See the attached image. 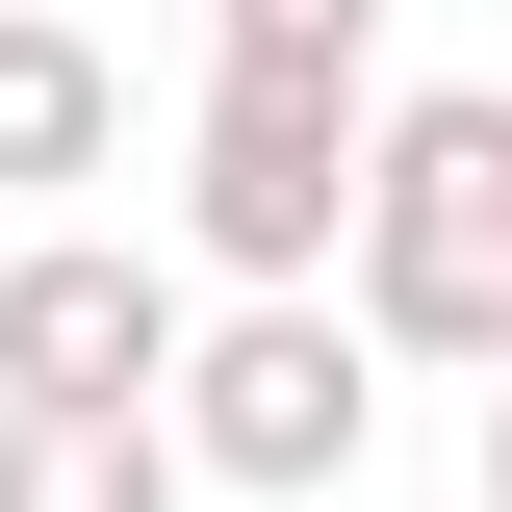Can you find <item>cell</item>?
Instances as JSON below:
<instances>
[{
	"mask_svg": "<svg viewBox=\"0 0 512 512\" xmlns=\"http://www.w3.org/2000/svg\"><path fill=\"white\" fill-rule=\"evenodd\" d=\"M359 333L512 384V77L384 103V154H359Z\"/></svg>",
	"mask_w": 512,
	"mask_h": 512,
	"instance_id": "1",
	"label": "cell"
},
{
	"mask_svg": "<svg viewBox=\"0 0 512 512\" xmlns=\"http://www.w3.org/2000/svg\"><path fill=\"white\" fill-rule=\"evenodd\" d=\"M359 154H384V52H205L180 231L231 256V282H333V256H359Z\"/></svg>",
	"mask_w": 512,
	"mask_h": 512,
	"instance_id": "2",
	"label": "cell"
},
{
	"mask_svg": "<svg viewBox=\"0 0 512 512\" xmlns=\"http://www.w3.org/2000/svg\"><path fill=\"white\" fill-rule=\"evenodd\" d=\"M359 436H384V333L333 308V282H231V308L180 333V461L205 487L308 512V487H359Z\"/></svg>",
	"mask_w": 512,
	"mask_h": 512,
	"instance_id": "3",
	"label": "cell"
},
{
	"mask_svg": "<svg viewBox=\"0 0 512 512\" xmlns=\"http://www.w3.org/2000/svg\"><path fill=\"white\" fill-rule=\"evenodd\" d=\"M180 256H128V231H26L0 256V410H180Z\"/></svg>",
	"mask_w": 512,
	"mask_h": 512,
	"instance_id": "4",
	"label": "cell"
},
{
	"mask_svg": "<svg viewBox=\"0 0 512 512\" xmlns=\"http://www.w3.org/2000/svg\"><path fill=\"white\" fill-rule=\"evenodd\" d=\"M77 180H128V52L0 0V205H77Z\"/></svg>",
	"mask_w": 512,
	"mask_h": 512,
	"instance_id": "5",
	"label": "cell"
},
{
	"mask_svg": "<svg viewBox=\"0 0 512 512\" xmlns=\"http://www.w3.org/2000/svg\"><path fill=\"white\" fill-rule=\"evenodd\" d=\"M180 410H0V512H180Z\"/></svg>",
	"mask_w": 512,
	"mask_h": 512,
	"instance_id": "6",
	"label": "cell"
},
{
	"mask_svg": "<svg viewBox=\"0 0 512 512\" xmlns=\"http://www.w3.org/2000/svg\"><path fill=\"white\" fill-rule=\"evenodd\" d=\"M205 52H384V0H205Z\"/></svg>",
	"mask_w": 512,
	"mask_h": 512,
	"instance_id": "7",
	"label": "cell"
},
{
	"mask_svg": "<svg viewBox=\"0 0 512 512\" xmlns=\"http://www.w3.org/2000/svg\"><path fill=\"white\" fill-rule=\"evenodd\" d=\"M487 512H512V384H487Z\"/></svg>",
	"mask_w": 512,
	"mask_h": 512,
	"instance_id": "8",
	"label": "cell"
}]
</instances>
